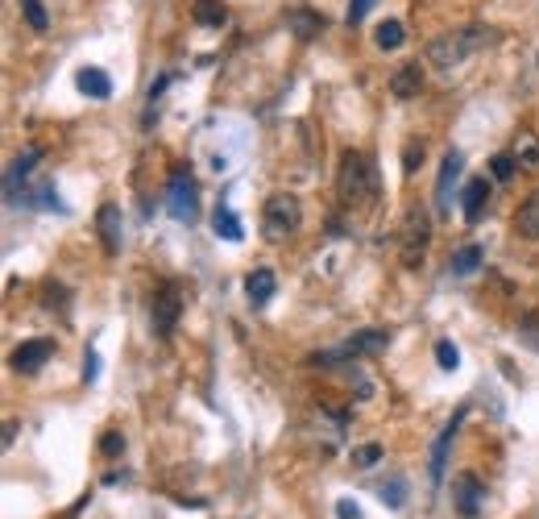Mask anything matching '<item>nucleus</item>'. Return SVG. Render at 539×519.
Returning a JSON list of instances; mask_svg holds the SVG:
<instances>
[{
	"label": "nucleus",
	"instance_id": "obj_35",
	"mask_svg": "<svg viewBox=\"0 0 539 519\" xmlns=\"http://www.w3.org/2000/svg\"><path fill=\"white\" fill-rule=\"evenodd\" d=\"M423 158V146H407V175L415 171V162Z\"/></svg>",
	"mask_w": 539,
	"mask_h": 519
},
{
	"label": "nucleus",
	"instance_id": "obj_34",
	"mask_svg": "<svg viewBox=\"0 0 539 519\" xmlns=\"http://www.w3.org/2000/svg\"><path fill=\"white\" fill-rule=\"evenodd\" d=\"M83 382H96V353L83 358Z\"/></svg>",
	"mask_w": 539,
	"mask_h": 519
},
{
	"label": "nucleus",
	"instance_id": "obj_26",
	"mask_svg": "<svg viewBox=\"0 0 539 519\" xmlns=\"http://www.w3.org/2000/svg\"><path fill=\"white\" fill-rule=\"evenodd\" d=\"M515 167H519L515 154H494V162H490V175H494L498 183H506L510 175H515Z\"/></svg>",
	"mask_w": 539,
	"mask_h": 519
},
{
	"label": "nucleus",
	"instance_id": "obj_2",
	"mask_svg": "<svg viewBox=\"0 0 539 519\" xmlns=\"http://www.w3.org/2000/svg\"><path fill=\"white\" fill-rule=\"evenodd\" d=\"M299 225H303V204L291 196V191H278V196L266 200V208H262L266 241H287L291 233H299Z\"/></svg>",
	"mask_w": 539,
	"mask_h": 519
},
{
	"label": "nucleus",
	"instance_id": "obj_24",
	"mask_svg": "<svg viewBox=\"0 0 539 519\" xmlns=\"http://www.w3.org/2000/svg\"><path fill=\"white\" fill-rule=\"evenodd\" d=\"M21 13H25V21H30V30H38V34L50 30V17L42 9V0H21Z\"/></svg>",
	"mask_w": 539,
	"mask_h": 519
},
{
	"label": "nucleus",
	"instance_id": "obj_28",
	"mask_svg": "<svg viewBox=\"0 0 539 519\" xmlns=\"http://www.w3.org/2000/svg\"><path fill=\"white\" fill-rule=\"evenodd\" d=\"M374 461H382V445H361V449H353V466L370 470Z\"/></svg>",
	"mask_w": 539,
	"mask_h": 519
},
{
	"label": "nucleus",
	"instance_id": "obj_15",
	"mask_svg": "<svg viewBox=\"0 0 539 519\" xmlns=\"http://www.w3.org/2000/svg\"><path fill=\"white\" fill-rule=\"evenodd\" d=\"M75 84H79L83 96H92V100H108V96H112V79H108L100 67H83V71L75 75Z\"/></svg>",
	"mask_w": 539,
	"mask_h": 519
},
{
	"label": "nucleus",
	"instance_id": "obj_7",
	"mask_svg": "<svg viewBox=\"0 0 539 519\" xmlns=\"http://www.w3.org/2000/svg\"><path fill=\"white\" fill-rule=\"evenodd\" d=\"M452 503H457V511L465 519H477L481 511H486V486H481L473 474L452 478Z\"/></svg>",
	"mask_w": 539,
	"mask_h": 519
},
{
	"label": "nucleus",
	"instance_id": "obj_32",
	"mask_svg": "<svg viewBox=\"0 0 539 519\" xmlns=\"http://www.w3.org/2000/svg\"><path fill=\"white\" fill-rule=\"evenodd\" d=\"M374 9V0H353L349 5V25H357V21H365V13Z\"/></svg>",
	"mask_w": 539,
	"mask_h": 519
},
{
	"label": "nucleus",
	"instance_id": "obj_10",
	"mask_svg": "<svg viewBox=\"0 0 539 519\" xmlns=\"http://www.w3.org/2000/svg\"><path fill=\"white\" fill-rule=\"evenodd\" d=\"M96 225H100V241H104V254L108 258H117L121 254V245H125V225H121V208L117 204H104L100 216H96Z\"/></svg>",
	"mask_w": 539,
	"mask_h": 519
},
{
	"label": "nucleus",
	"instance_id": "obj_33",
	"mask_svg": "<svg viewBox=\"0 0 539 519\" xmlns=\"http://www.w3.org/2000/svg\"><path fill=\"white\" fill-rule=\"evenodd\" d=\"M336 519H361L357 503H349V499H340V503H336Z\"/></svg>",
	"mask_w": 539,
	"mask_h": 519
},
{
	"label": "nucleus",
	"instance_id": "obj_21",
	"mask_svg": "<svg viewBox=\"0 0 539 519\" xmlns=\"http://www.w3.org/2000/svg\"><path fill=\"white\" fill-rule=\"evenodd\" d=\"M378 50H399L407 42V30H403V21H382L378 25V34H374Z\"/></svg>",
	"mask_w": 539,
	"mask_h": 519
},
{
	"label": "nucleus",
	"instance_id": "obj_12",
	"mask_svg": "<svg viewBox=\"0 0 539 519\" xmlns=\"http://www.w3.org/2000/svg\"><path fill=\"white\" fill-rule=\"evenodd\" d=\"M390 92H394V100H415L423 92V67L419 63H403L399 71L390 75Z\"/></svg>",
	"mask_w": 539,
	"mask_h": 519
},
{
	"label": "nucleus",
	"instance_id": "obj_3",
	"mask_svg": "<svg viewBox=\"0 0 539 519\" xmlns=\"http://www.w3.org/2000/svg\"><path fill=\"white\" fill-rule=\"evenodd\" d=\"M490 30H461V34H440L432 46H428V63L440 67V71H457L469 54L486 42Z\"/></svg>",
	"mask_w": 539,
	"mask_h": 519
},
{
	"label": "nucleus",
	"instance_id": "obj_17",
	"mask_svg": "<svg viewBox=\"0 0 539 519\" xmlns=\"http://www.w3.org/2000/svg\"><path fill=\"white\" fill-rule=\"evenodd\" d=\"M34 162H42V150H25V154L13 162V167H9V179H5V196H13L17 183H25V179L34 175Z\"/></svg>",
	"mask_w": 539,
	"mask_h": 519
},
{
	"label": "nucleus",
	"instance_id": "obj_8",
	"mask_svg": "<svg viewBox=\"0 0 539 519\" xmlns=\"http://www.w3.org/2000/svg\"><path fill=\"white\" fill-rule=\"evenodd\" d=\"M423 250H428V216L419 208L407 216V229H403V266H419L423 262Z\"/></svg>",
	"mask_w": 539,
	"mask_h": 519
},
{
	"label": "nucleus",
	"instance_id": "obj_25",
	"mask_svg": "<svg viewBox=\"0 0 539 519\" xmlns=\"http://www.w3.org/2000/svg\"><path fill=\"white\" fill-rule=\"evenodd\" d=\"M287 21H291L295 30H299V38H316V34H320V25H324L320 17H311V13H303V9H295Z\"/></svg>",
	"mask_w": 539,
	"mask_h": 519
},
{
	"label": "nucleus",
	"instance_id": "obj_22",
	"mask_svg": "<svg viewBox=\"0 0 539 519\" xmlns=\"http://www.w3.org/2000/svg\"><path fill=\"white\" fill-rule=\"evenodd\" d=\"M229 9H224V0H195V21L200 25H224Z\"/></svg>",
	"mask_w": 539,
	"mask_h": 519
},
{
	"label": "nucleus",
	"instance_id": "obj_11",
	"mask_svg": "<svg viewBox=\"0 0 539 519\" xmlns=\"http://www.w3.org/2000/svg\"><path fill=\"white\" fill-rule=\"evenodd\" d=\"M461 167H465V158L457 154V150H448L444 154V162H440V179H436V212L440 216H448V208H452V183L461 179Z\"/></svg>",
	"mask_w": 539,
	"mask_h": 519
},
{
	"label": "nucleus",
	"instance_id": "obj_5",
	"mask_svg": "<svg viewBox=\"0 0 539 519\" xmlns=\"http://www.w3.org/2000/svg\"><path fill=\"white\" fill-rule=\"evenodd\" d=\"M386 345H390V333H386V329H365V333H357L353 341H345L340 349L311 358V366H332V362H340V358H370V353H382Z\"/></svg>",
	"mask_w": 539,
	"mask_h": 519
},
{
	"label": "nucleus",
	"instance_id": "obj_1",
	"mask_svg": "<svg viewBox=\"0 0 539 519\" xmlns=\"http://www.w3.org/2000/svg\"><path fill=\"white\" fill-rule=\"evenodd\" d=\"M336 196H340V204H345V208H357V204L378 196V171H374V162L365 158L361 150H345V158H340Z\"/></svg>",
	"mask_w": 539,
	"mask_h": 519
},
{
	"label": "nucleus",
	"instance_id": "obj_27",
	"mask_svg": "<svg viewBox=\"0 0 539 519\" xmlns=\"http://www.w3.org/2000/svg\"><path fill=\"white\" fill-rule=\"evenodd\" d=\"M436 362H440V370H457V366H461L457 345H452V341H440V345H436Z\"/></svg>",
	"mask_w": 539,
	"mask_h": 519
},
{
	"label": "nucleus",
	"instance_id": "obj_6",
	"mask_svg": "<svg viewBox=\"0 0 539 519\" xmlns=\"http://www.w3.org/2000/svg\"><path fill=\"white\" fill-rule=\"evenodd\" d=\"M179 312H183V291H179L175 283H166V287L154 295V333H158V337L175 333Z\"/></svg>",
	"mask_w": 539,
	"mask_h": 519
},
{
	"label": "nucleus",
	"instance_id": "obj_16",
	"mask_svg": "<svg viewBox=\"0 0 539 519\" xmlns=\"http://www.w3.org/2000/svg\"><path fill=\"white\" fill-rule=\"evenodd\" d=\"M515 233L527 237V241H539V191L523 200V208L515 212Z\"/></svg>",
	"mask_w": 539,
	"mask_h": 519
},
{
	"label": "nucleus",
	"instance_id": "obj_29",
	"mask_svg": "<svg viewBox=\"0 0 539 519\" xmlns=\"http://www.w3.org/2000/svg\"><path fill=\"white\" fill-rule=\"evenodd\" d=\"M100 449H104L108 457H121V453H125V436H121V432H108L104 441H100Z\"/></svg>",
	"mask_w": 539,
	"mask_h": 519
},
{
	"label": "nucleus",
	"instance_id": "obj_30",
	"mask_svg": "<svg viewBox=\"0 0 539 519\" xmlns=\"http://www.w3.org/2000/svg\"><path fill=\"white\" fill-rule=\"evenodd\" d=\"M382 503H390V507H403V482L394 478L390 486H382Z\"/></svg>",
	"mask_w": 539,
	"mask_h": 519
},
{
	"label": "nucleus",
	"instance_id": "obj_23",
	"mask_svg": "<svg viewBox=\"0 0 539 519\" xmlns=\"http://www.w3.org/2000/svg\"><path fill=\"white\" fill-rule=\"evenodd\" d=\"M481 258H486L481 254V245H465V250L452 258V270H457V275H473V270L481 266Z\"/></svg>",
	"mask_w": 539,
	"mask_h": 519
},
{
	"label": "nucleus",
	"instance_id": "obj_14",
	"mask_svg": "<svg viewBox=\"0 0 539 519\" xmlns=\"http://www.w3.org/2000/svg\"><path fill=\"white\" fill-rule=\"evenodd\" d=\"M274 275H270V270L266 266H258V270H253V275L245 279V295H249V304L253 308H262V304H270V299H274Z\"/></svg>",
	"mask_w": 539,
	"mask_h": 519
},
{
	"label": "nucleus",
	"instance_id": "obj_18",
	"mask_svg": "<svg viewBox=\"0 0 539 519\" xmlns=\"http://www.w3.org/2000/svg\"><path fill=\"white\" fill-rule=\"evenodd\" d=\"M212 225H216V233H220L224 241H241V237H245V229H241V221H237V212H233L229 204H216Z\"/></svg>",
	"mask_w": 539,
	"mask_h": 519
},
{
	"label": "nucleus",
	"instance_id": "obj_4",
	"mask_svg": "<svg viewBox=\"0 0 539 519\" xmlns=\"http://www.w3.org/2000/svg\"><path fill=\"white\" fill-rule=\"evenodd\" d=\"M166 212L175 216V221H187V225L200 216V187H195V179L187 171H179L175 179H170V187H166Z\"/></svg>",
	"mask_w": 539,
	"mask_h": 519
},
{
	"label": "nucleus",
	"instance_id": "obj_19",
	"mask_svg": "<svg viewBox=\"0 0 539 519\" xmlns=\"http://www.w3.org/2000/svg\"><path fill=\"white\" fill-rule=\"evenodd\" d=\"M457 428H461V416L440 432V441H436V449H432V482L444 478V457H448V445H452V436H457Z\"/></svg>",
	"mask_w": 539,
	"mask_h": 519
},
{
	"label": "nucleus",
	"instance_id": "obj_13",
	"mask_svg": "<svg viewBox=\"0 0 539 519\" xmlns=\"http://www.w3.org/2000/svg\"><path fill=\"white\" fill-rule=\"evenodd\" d=\"M490 204V179H469L461 191V208H465V221H481V212Z\"/></svg>",
	"mask_w": 539,
	"mask_h": 519
},
{
	"label": "nucleus",
	"instance_id": "obj_31",
	"mask_svg": "<svg viewBox=\"0 0 539 519\" xmlns=\"http://www.w3.org/2000/svg\"><path fill=\"white\" fill-rule=\"evenodd\" d=\"M523 341L539 349V316H523Z\"/></svg>",
	"mask_w": 539,
	"mask_h": 519
},
{
	"label": "nucleus",
	"instance_id": "obj_20",
	"mask_svg": "<svg viewBox=\"0 0 539 519\" xmlns=\"http://www.w3.org/2000/svg\"><path fill=\"white\" fill-rule=\"evenodd\" d=\"M510 154H515V162H519L523 171H535L539 167V142H535V133H519L515 150H510Z\"/></svg>",
	"mask_w": 539,
	"mask_h": 519
},
{
	"label": "nucleus",
	"instance_id": "obj_9",
	"mask_svg": "<svg viewBox=\"0 0 539 519\" xmlns=\"http://www.w3.org/2000/svg\"><path fill=\"white\" fill-rule=\"evenodd\" d=\"M50 358H54V341H50V337L25 341V345L13 349V370H17V374H38Z\"/></svg>",
	"mask_w": 539,
	"mask_h": 519
}]
</instances>
